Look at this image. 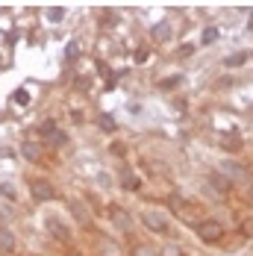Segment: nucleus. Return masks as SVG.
<instances>
[{"mask_svg": "<svg viewBox=\"0 0 253 256\" xmlns=\"http://www.w3.org/2000/svg\"><path fill=\"white\" fill-rule=\"evenodd\" d=\"M215 38H218V26H206V32H203V42H206V44H212Z\"/></svg>", "mask_w": 253, "mask_h": 256, "instance_id": "11", "label": "nucleus"}, {"mask_svg": "<svg viewBox=\"0 0 253 256\" xmlns=\"http://www.w3.org/2000/svg\"><path fill=\"white\" fill-rule=\"evenodd\" d=\"M171 36H174V32H171V24H168V21H162V24L153 26V38H156V42L168 44V42H171Z\"/></svg>", "mask_w": 253, "mask_h": 256, "instance_id": "5", "label": "nucleus"}, {"mask_svg": "<svg viewBox=\"0 0 253 256\" xmlns=\"http://www.w3.org/2000/svg\"><path fill=\"white\" fill-rule=\"evenodd\" d=\"M194 232H198V238L206 242V244H218V242H224V227L215 221V218H206V221H198L194 224Z\"/></svg>", "mask_w": 253, "mask_h": 256, "instance_id": "1", "label": "nucleus"}, {"mask_svg": "<svg viewBox=\"0 0 253 256\" xmlns=\"http://www.w3.org/2000/svg\"><path fill=\"white\" fill-rule=\"evenodd\" d=\"M132 256H159V254H156L153 248H144V244H138V248L132 250Z\"/></svg>", "mask_w": 253, "mask_h": 256, "instance_id": "12", "label": "nucleus"}, {"mask_svg": "<svg viewBox=\"0 0 253 256\" xmlns=\"http://www.w3.org/2000/svg\"><path fill=\"white\" fill-rule=\"evenodd\" d=\"M109 215H112V224H115L121 232H130V230H132V221H130V215H126L121 206H112V212H109Z\"/></svg>", "mask_w": 253, "mask_h": 256, "instance_id": "3", "label": "nucleus"}, {"mask_svg": "<svg viewBox=\"0 0 253 256\" xmlns=\"http://www.w3.org/2000/svg\"><path fill=\"white\" fill-rule=\"evenodd\" d=\"M15 103H21V106H26V103H30V98H26V92H15Z\"/></svg>", "mask_w": 253, "mask_h": 256, "instance_id": "13", "label": "nucleus"}, {"mask_svg": "<svg viewBox=\"0 0 253 256\" xmlns=\"http://www.w3.org/2000/svg\"><path fill=\"white\" fill-rule=\"evenodd\" d=\"M159 256H186V250L180 248L177 242H168V244H162V250H159Z\"/></svg>", "mask_w": 253, "mask_h": 256, "instance_id": "8", "label": "nucleus"}, {"mask_svg": "<svg viewBox=\"0 0 253 256\" xmlns=\"http://www.w3.org/2000/svg\"><path fill=\"white\" fill-rule=\"evenodd\" d=\"M244 232H248V236H253V224H250V221L244 224Z\"/></svg>", "mask_w": 253, "mask_h": 256, "instance_id": "15", "label": "nucleus"}, {"mask_svg": "<svg viewBox=\"0 0 253 256\" xmlns=\"http://www.w3.org/2000/svg\"><path fill=\"white\" fill-rule=\"evenodd\" d=\"M30 188H32V198H36V200H50L53 194H56L50 182H42V180H36V182H32Z\"/></svg>", "mask_w": 253, "mask_h": 256, "instance_id": "4", "label": "nucleus"}, {"mask_svg": "<svg viewBox=\"0 0 253 256\" xmlns=\"http://www.w3.org/2000/svg\"><path fill=\"white\" fill-rule=\"evenodd\" d=\"M142 224L150 232H168V218L162 212H142Z\"/></svg>", "mask_w": 253, "mask_h": 256, "instance_id": "2", "label": "nucleus"}, {"mask_svg": "<svg viewBox=\"0 0 253 256\" xmlns=\"http://www.w3.org/2000/svg\"><path fill=\"white\" fill-rule=\"evenodd\" d=\"M48 15H50V21H59V18H62V9H50Z\"/></svg>", "mask_w": 253, "mask_h": 256, "instance_id": "14", "label": "nucleus"}, {"mask_svg": "<svg viewBox=\"0 0 253 256\" xmlns=\"http://www.w3.org/2000/svg\"><path fill=\"white\" fill-rule=\"evenodd\" d=\"M244 62H248V53H244V50L236 53V56H227V59H224V65H227V68H238V65H244Z\"/></svg>", "mask_w": 253, "mask_h": 256, "instance_id": "9", "label": "nucleus"}, {"mask_svg": "<svg viewBox=\"0 0 253 256\" xmlns=\"http://www.w3.org/2000/svg\"><path fill=\"white\" fill-rule=\"evenodd\" d=\"M21 154L26 156V159H32V162H36V159H38V144H32V142H26V144H21Z\"/></svg>", "mask_w": 253, "mask_h": 256, "instance_id": "10", "label": "nucleus"}, {"mask_svg": "<svg viewBox=\"0 0 253 256\" xmlns=\"http://www.w3.org/2000/svg\"><path fill=\"white\" fill-rule=\"evenodd\" d=\"M0 250H15V236H12V230H6V227H0Z\"/></svg>", "mask_w": 253, "mask_h": 256, "instance_id": "7", "label": "nucleus"}, {"mask_svg": "<svg viewBox=\"0 0 253 256\" xmlns=\"http://www.w3.org/2000/svg\"><path fill=\"white\" fill-rule=\"evenodd\" d=\"M42 132L48 136V142H50V144H65V142H68V138H65V132H59V130L53 127V124L42 127Z\"/></svg>", "mask_w": 253, "mask_h": 256, "instance_id": "6", "label": "nucleus"}]
</instances>
